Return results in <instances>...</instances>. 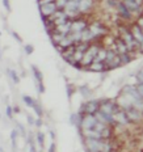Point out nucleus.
I'll return each instance as SVG.
<instances>
[{
	"label": "nucleus",
	"instance_id": "nucleus-1",
	"mask_svg": "<svg viewBox=\"0 0 143 152\" xmlns=\"http://www.w3.org/2000/svg\"><path fill=\"white\" fill-rule=\"evenodd\" d=\"M97 123V118L95 114H85L81 119V125L80 127L81 130H91V129H95Z\"/></svg>",
	"mask_w": 143,
	"mask_h": 152
},
{
	"label": "nucleus",
	"instance_id": "nucleus-2",
	"mask_svg": "<svg viewBox=\"0 0 143 152\" xmlns=\"http://www.w3.org/2000/svg\"><path fill=\"white\" fill-rule=\"evenodd\" d=\"M84 106V112L87 114H96L100 110V101L98 100H88Z\"/></svg>",
	"mask_w": 143,
	"mask_h": 152
},
{
	"label": "nucleus",
	"instance_id": "nucleus-3",
	"mask_svg": "<svg viewBox=\"0 0 143 152\" xmlns=\"http://www.w3.org/2000/svg\"><path fill=\"white\" fill-rule=\"evenodd\" d=\"M125 112L128 113V117H129V119H130V123H131V122H141L142 121L143 113L141 112V110L135 109L134 106H133L131 109H129V110H125Z\"/></svg>",
	"mask_w": 143,
	"mask_h": 152
},
{
	"label": "nucleus",
	"instance_id": "nucleus-4",
	"mask_svg": "<svg viewBox=\"0 0 143 152\" xmlns=\"http://www.w3.org/2000/svg\"><path fill=\"white\" fill-rule=\"evenodd\" d=\"M40 11H41V15H42L43 17H45V16H46V17H50V16H53L56 11H58V7H56L55 3H51V4L41 5Z\"/></svg>",
	"mask_w": 143,
	"mask_h": 152
},
{
	"label": "nucleus",
	"instance_id": "nucleus-5",
	"mask_svg": "<svg viewBox=\"0 0 143 152\" xmlns=\"http://www.w3.org/2000/svg\"><path fill=\"white\" fill-rule=\"evenodd\" d=\"M130 31H131L133 37L135 38V41L139 43V45H141V49L143 50V30L136 24H134L131 26V29H130Z\"/></svg>",
	"mask_w": 143,
	"mask_h": 152
},
{
	"label": "nucleus",
	"instance_id": "nucleus-6",
	"mask_svg": "<svg viewBox=\"0 0 143 152\" xmlns=\"http://www.w3.org/2000/svg\"><path fill=\"white\" fill-rule=\"evenodd\" d=\"M122 3L125 4V7L128 8L130 12H133V13H135V15H138L142 9V5H139V3L136 1V0H122Z\"/></svg>",
	"mask_w": 143,
	"mask_h": 152
},
{
	"label": "nucleus",
	"instance_id": "nucleus-7",
	"mask_svg": "<svg viewBox=\"0 0 143 152\" xmlns=\"http://www.w3.org/2000/svg\"><path fill=\"white\" fill-rule=\"evenodd\" d=\"M113 117H114L116 123H120V125H128V123H130L128 113H126L125 110H122V109H121L120 112H117L116 114H113Z\"/></svg>",
	"mask_w": 143,
	"mask_h": 152
},
{
	"label": "nucleus",
	"instance_id": "nucleus-8",
	"mask_svg": "<svg viewBox=\"0 0 143 152\" xmlns=\"http://www.w3.org/2000/svg\"><path fill=\"white\" fill-rule=\"evenodd\" d=\"M87 29V23L84 20H75L72 21L71 33H78V31H83Z\"/></svg>",
	"mask_w": 143,
	"mask_h": 152
},
{
	"label": "nucleus",
	"instance_id": "nucleus-9",
	"mask_svg": "<svg viewBox=\"0 0 143 152\" xmlns=\"http://www.w3.org/2000/svg\"><path fill=\"white\" fill-rule=\"evenodd\" d=\"M114 45H116V49H117V54H126L129 53V49H128V45L125 43V41L122 38H117L114 41Z\"/></svg>",
	"mask_w": 143,
	"mask_h": 152
},
{
	"label": "nucleus",
	"instance_id": "nucleus-10",
	"mask_svg": "<svg viewBox=\"0 0 143 152\" xmlns=\"http://www.w3.org/2000/svg\"><path fill=\"white\" fill-rule=\"evenodd\" d=\"M89 30L95 34V37L103 36V34L106 33V29H105V28H104L100 23H93V24H92L91 26H89Z\"/></svg>",
	"mask_w": 143,
	"mask_h": 152
},
{
	"label": "nucleus",
	"instance_id": "nucleus-11",
	"mask_svg": "<svg viewBox=\"0 0 143 152\" xmlns=\"http://www.w3.org/2000/svg\"><path fill=\"white\" fill-rule=\"evenodd\" d=\"M117 9H118L120 17L125 18V20H131V12H130L129 9L125 7V4H123L122 1H120V4H118V7H117Z\"/></svg>",
	"mask_w": 143,
	"mask_h": 152
},
{
	"label": "nucleus",
	"instance_id": "nucleus-12",
	"mask_svg": "<svg viewBox=\"0 0 143 152\" xmlns=\"http://www.w3.org/2000/svg\"><path fill=\"white\" fill-rule=\"evenodd\" d=\"M71 28H72V21H67L66 24L56 26L55 30L58 31V33H62L63 36H68V34L71 33Z\"/></svg>",
	"mask_w": 143,
	"mask_h": 152
},
{
	"label": "nucleus",
	"instance_id": "nucleus-13",
	"mask_svg": "<svg viewBox=\"0 0 143 152\" xmlns=\"http://www.w3.org/2000/svg\"><path fill=\"white\" fill-rule=\"evenodd\" d=\"M79 4H80V0H68L65 11L66 12H80L79 11Z\"/></svg>",
	"mask_w": 143,
	"mask_h": 152
},
{
	"label": "nucleus",
	"instance_id": "nucleus-14",
	"mask_svg": "<svg viewBox=\"0 0 143 152\" xmlns=\"http://www.w3.org/2000/svg\"><path fill=\"white\" fill-rule=\"evenodd\" d=\"M83 134H84L85 138H89V139H103V137H101V132L96 131L95 129L83 130Z\"/></svg>",
	"mask_w": 143,
	"mask_h": 152
},
{
	"label": "nucleus",
	"instance_id": "nucleus-15",
	"mask_svg": "<svg viewBox=\"0 0 143 152\" xmlns=\"http://www.w3.org/2000/svg\"><path fill=\"white\" fill-rule=\"evenodd\" d=\"M93 5V0H80L79 4V11L80 12H88Z\"/></svg>",
	"mask_w": 143,
	"mask_h": 152
},
{
	"label": "nucleus",
	"instance_id": "nucleus-16",
	"mask_svg": "<svg viewBox=\"0 0 143 152\" xmlns=\"http://www.w3.org/2000/svg\"><path fill=\"white\" fill-rule=\"evenodd\" d=\"M88 69H89V71H93V72H103L104 69H105V67H104L103 63L93 62L91 66H88Z\"/></svg>",
	"mask_w": 143,
	"mask_h": 152
},
{
	"label": "nucleus",
	"instance_id": "nucleus-17",
	"mask_svg": "<svg viewBox=\"0 0 143 152\" xmlns=\"http://www.w3.org/2000/svg\"><path fill=\"white\" fill-rule=\"evenodd\" d=\"M81 34H83V41H81V42H89V41H92V39H95V38H96V37H95V34L89 30V28L81 31Z\"/></svg>",
	"mask_w": 143,
	"mask_h": 152
},
{
	"label": "nucleus",
	"instance_id": "nucleus-18",
	"mask_svg": "<svg viewBox=\"0 0 143 152\" xmlns=\"http://www.w3.org/2000/svg\"><path fill=\"white\" fill-rule=\"evenodd\" d=\"M106 54H108V50H105V49H100V51H98L97 56L95 58V62L104 63V62L106 61Z\"/></svg>",
	"mask_w": 143,
	"mask_h": 152
},
{
	"label": "nucleus",
	"instance_id": "nucleus-19",
	"mask_svg": "<svg viewBox=\"0 0 143 152\" xmlns=\"http://www.w3.org/2000/svg\"><path fill=\"white\" fill-rule=\"evenodd\" d=\"M81 119H83V117L80 115V113H75L71 115V118H70V121H71L72 125L75 126H80L81 125Z\"/></svg>",
	"mask_w": 143,
	"mask_h": 152
},
{
	"label": "nucleus",
	"instance_id": "nucleus-20",
	"mask_svg": "<svg viewBox=\"0 0 143 152\" xmlns=\"http://www.w3.org/2000/svg\"><path fill=\"white\" fill-rule=\"evenodd\" d=\"M79 92H80V94L83 97H85V99L91 97V94H92V92H91L89 88H88V85H81V87L79 88Z\"/></svg>",
	"mask_w": 143,
	"mask_h": 152
},
{
	"label": "nucleus",
	"instance_id": "nucleus-21",
	"mask_svg": "<svg viewBox=\"0 0 143 152\" xmlns=\"http://www.w3.org/2000/svg\"><path fill=\"white\" fill-rule=\"evenodd\" d=\"M32 71H33V74H34V77L37 79V81L38 83H42V80H43V76H42V72L38 69L36 66H32Z\"/></svg>",
	"mask_w": 143,
	"mask_h": 152
},
{
	"label": "nucleus",
	"instance_id": "nucleus-22",
	"mask_svg": "<svg viewBox=\"0 0 143 152\" xmlns=\"http://www.w3.org/2000/svg\"><path fill=\"white\" fill-rule=\"evenodd\" d=\"M121 64H122V62H121L120 55H117V56L113 59L112 62H109V63H108V66H109V68H117V67H120Z\"/></svg>",
	"mask_w": 143,
	"mask_h": 152
},
{
	"label": "nucleus",
	"instance_id": "nucleus-23",
	"mask_svg": "<svg viewBox=\"0 0 143 152\" xmlns=\"http://www.w3.org/2000/svg\"><path fill=\"white\" fill-rule=\"evenodd\" d=\"M17 134H18V130H17V129L12 130V132H11V139H12V145H13L15 150L17 148V144H16V139H17Z\"/></svg>",
	"mask_w": 143,
	"mask_h": 152
},
{
	"label": "nucleus",
	"instance_id": "nucleus-24",
	"mask_svg": "<svg viewBox=\"0 0 143 152\" xmlns=\"http://www.w3.org/2000/svg\"><path fill=\"white\" fill-rule=\"evenodd\" d=\"M120 58H121L122 64H128V63L131 62V56H130L128 53H126V54H120Z\"/></svg>",
	"mask_w": 143,
	"mask_h": 152
},
{
	"label": "nucleus",
	"instance_id": "nucleus-25",
	"mask_svg": "<svg viewBox=\"0 0 143 152\" xmlns=\"http://www.w3.org/2000/svg\"><path fill=\"white\" fill-rule=\"evenodd\" d=\"M23 101L25 102V105H28V106H32V107H33L34 105H36V102H34V100L32 99L30 96H23Z\"/></svg>",
	"mask_w": 143,
	"mask_h": 152
},
{
	"label": "nucleus",
	"instance_id": "nucleus-26",
	"mask_svg": "<svg viewBox=\"0 0 143 152\" xmlns=\"http://www.w3.org/2000/svg\"><path fill=\"white\" fill-rule=\"evenodd\" d=\"M117 55H118V54H117V51H113V50H108V54H106V61H105V62H108V63L112 62Z\"/></svg>",
	"mask_w": 143,
	"mask_h": 152
},
{
	"label": "nucleus",
	"instance_id": "nucleus-27",
	"mask_svg": "<svg viewBox=\"0 0 143 152\" xmlns=\"http://www.w3.org/2000/svg\"><path fill=\"white\" fill-rule=\"evenodd\" d=\"M110 135H112V131H110V129L106 126V127L101 131V137H103V139H109Z\"/></svg>",
	"mask_w": 143,
	"mask_h": 152
},
{
	"label": "nucleus",
	"instance_id": "nucleus-28",
	"mask_svg": "<svg viewBox=\"0 0 143 152\" xmlns=\"http://www.w3.org/2000/svg\"><path fill=\"white\" fill-rule=\"evenodd\" d=\"M9 75H11V79L13 80L15 84L20 83V77H18V75H17V72H16V71H13V69H12V71H9Z\"/></svg>",
	"mask_w": 143,
	"mask_h": 152
},
{
	"label": "nucleus",
	"instance_id": "nucleus-29",
	"mask_svg": "<svg viewBox=\"0 0 143 152\" xmlns=\"http://www.w3.org/2000/svg\"><path fill=\"white\" fill-rule=\"evenodd\" d=\"M37 142L41 147H43V142H45V134L43 132H37Z\"/></svg>",
	"mask_w": 143,
	"mask_h": 152
},
{
	"label": "nucleus",
	"instance_id": "nucleus-30",
	"mask_svg": "<svg viewBox=\"0 0 143 152\" xmlns=\"http://www.w3.org/2000/svg\"><path fill=\"white\" fill-rule=\"evenodd\" d=\"M67 3H68V0H56L55 4H56V7H58V9H62V8H66Z\"/></svg>",
	"mask_w": 143,
	"mask_h": 152
},
{
	"label": "nucleus",
	"instance_id": "nucleus-31",
	"mask_svg": "<svg viewBox=\"0 0 143 152\" xmlns=\"http://www.w3.org/2000/svg\"><path fill=\"white\" fill-rule=\"evenodd\" d=\"M24 51H25V54H26V55H32V54H33V51H34V47L32 46V45H25V46H24Z\"/></svg>",
	"mask_w": 143,
	"mask_h": 152
},
{
	"label": "nucleus",
	"instance_id": "nucleus-32",
	"mask_svg": "<svg viewBox=\"0 0 143 152\" xmlns=\"http://www.w3.org/2000/svg\"><path fill=\"white\" fill-rule=\"evenodd\" d=\"M135 87H136V91H138V93L141 94L142 99H143V83H138Z\"/></svg>",
	"mask_w": 143,
	"mask_h": 152
},
{
	"label": "nucleus",
	"instance_id": "nucleus-33",
	"mask_svg": "<svg viewBox=\"0 0 143 152\" xmlns=\"http://www.w3.org/2000/svg\"><path fill=\"white\" fill-rule=\"evenodd\" d=\"M38 3H40V7H41V5H46V4L55 3V0H38Z\"/></svg>",
	"mask_w": 143,
	"mask_h": 152
},
{
	"label": "nucleus",
	"instance_id": "nucleus-34",
	"mask_svg": "<svg viewBox=\"0 0 143 152\" xmlns=\"http://www.w3.org/2000/svg\"><path fill=\"white\" fill-rule=\"evenodd\" d=\"M33 110H34V112L37 113V115H38V117H41V115H42V110H41V107L38 106L37 104H36V105L33 106Z\"/></svg>",
	"mask_w": 143,
	"mask_h": 152
},
{
	"label": "nucleus",
	"instance_id": "nucleus-35",
	"mask_svg": "<svg viewBox=\"0 0 143 152\" xmlns=\"http://www.w3.org/2000/svg\"><path fill=\"white\" fill-rule=\"evenodd\" d=\"M12 107L11 106H7V109H5V113H7V117L8 118H12Z\"/></svg>",
	"mask_w": 143,
	"mask_h": 152
},
{
	"label": "nucleus",
	"instance_id": "nucleus-36",
	"mask_svg": "<svg viewBox=\"0 0 143 152\" xmlns=\"http://www.w3.org/2000/svg\"><path fill=\"white\" fill-rule=\"evenodd\" d=\"M3 5L7 8V11H11V5H9V0H3Z\"/></svg>",
	"mask_w": 143,
	"mask_h": 152
},
{
	"label": "nucleus",
	"instance_id": "nucleus-37",
	"mask_svg": "<svg viewBox=\"0 0 143 152\" xmlns=\"http://www.w3.org/2000/svg\"><path fill=\"white\" fill-rule=\"evenodd\" d=\"M135 24L138 25V26H139V28H141V29L143 30V17H139V18H138V21H136Z\"/></svg>",
	"mask_w": 143,
	"mask_h": 152
},
{
	"label": "nucleus",
	"instance_id": "nucleus-38",
	"mask_svg": "<svg viewBox=\"0 0 143 152\" xmlns=\"http://www.w3.org/2000/svg\"><path fill=\"white\" fill-rule=\"evenodd\" d=\"M38 92H40V93H43V92H45V88H43V83H38Z\"/></svg>",
	"mask_w": 143,
	"mask_h": 152
},
{
	"label": "nucleus",
	"instance_id": "nucleus-39",
	"mask_svg": "<svg viewBox=\"0 0 143 152\" xmlns=\"http://www.w3.org/2000/svg\"><path fill=\"white\" fill-rule=\"evenodd\" d=\"M26 118H28V123H29V125H36V121L33 119V117L32 115H28Z\"/></svg>",
	"mask_w": 143,
	"mask_h": 152
},
{
	"label": "nucleus",
	"instance_id": "nucleus-40",
	"mask_svg": "<svg viewBox=\"0 0 143 152\" xmlns=\"http://www.w3.org/2000/svg\"><path fill=\"white\" fill-rule=\"evenodd\" d=\"M67 92H68V97H71L72 96V85L71 84L67 85Z\"/></svg>",
	"mask_w": 143,
	"mask_h": 152
},
{
	"label": "nucleus",
	"instance_id": "nucleus-41",
	"mask_svg": "<svg viewBox=\"0 0 143 152\" xmlns=\"http://www.w3.org/2000/svg\"><path fill=\"white\" fill-rule=\"evenodd\" d=\"M29 152H37L36 145H34V143H32V142H30V150H29Z\"/></svg>",
	"mask_w": 143,
	"mask_h": 152
},
{
	"label": "nucleus",
	"instance_id": "nucleus-42",
	"mask_svg": "<svg viewBox=\"0 0 143 152\" xmlns=\"http://www.w3.org/2000/svg\"><path fill=\"white\" fill-rule=\"evenodd\" d=\"M47 152H55V144L54 143H51L50 144V147H49V151Z\"/></svg>",
	"mask_w": 143,
	"mask_h": 152
},
{
	"label": "nucleus",
	"instance_id": "nucleus-43",
	"mask_svg": "<svg viewBox=\"0 0 143 152\" xmlns=\"http://www.w3.org/2000/svg\"><path fill=\"white\" fill-rule=\"evenodd\" d=\"M41 125H42V121H41V119L38 118L37 121H36V126H37V127H41Z\"/></svg>",
	"mask_w": 143,
	"mask_h": 152
},
{
	"label": "nucleus",
	"instance_id": "nucleus-44",
	"mask_svg": "<svg viewBox=\"0 0 143 152\" xmlns=\"http://www.w3.org/2000/svg\"><path fill=\"white\" fill-rule=\"evenodd\" d=\"M13 37H15V38H16V39H17V41H18V42H21V38H20V37H18V36H17V33H13Z\"/></svg>",
	"mask_w": 143,
	"mask_h": 152
},
{
	"label": "nucleus",
	"instance_id": "nucleus-45",
	"mask_svg": "<svg viewBox=\"0 0 143 152\" xmlns=\"http://www.w3.org/2000/svg\"><path fill=\"white\" fill-rule=\"evenodd\" d=\"M13 112L15 113H20V109H18V106H15L13 107Z\"/></svg>",
	"mask_w": 143,
	"mask_h": 152
},
{
	"label": "nucleus",
	"instance_id": "nucleus-46",
	"mask_svg": "<svg viewBox=\"0 0 143 152\" xmlns=\"http://www.w3.org/2000/svg\"><path fill=\"white\" fill-rule=\"evenodd\" d=\"M50 137H51V139H54V132L50 131Z\"/></svg>",
	"mask_w": 143,
	"mask_h": 152
},
{
	"label": "nucleus",
	"instance_id": "nucleus-47",
	"mask_svg": "<svg viewBox=\"0 0 143 152\" xmlns=\"http://www.w3.org/2000/svg\"><path fill=\"white\" fill-rule=\"evenodd\" d=\"M139 72H142V74H143V67H142L141 69H139Z\"/></svg>",
	"mask_w": 143,
	"mask_h": 152
}]
</instances>
